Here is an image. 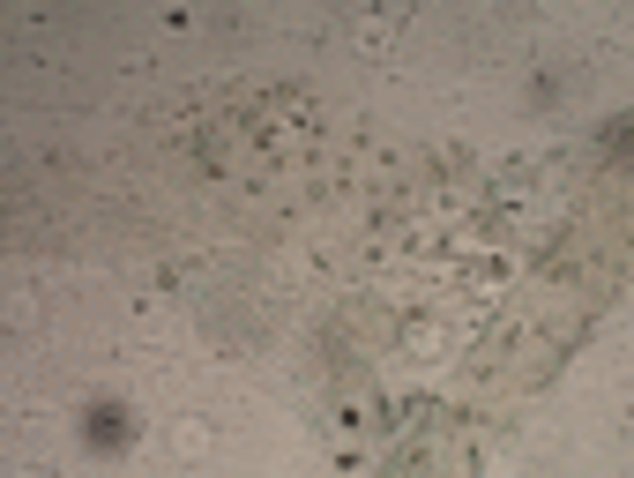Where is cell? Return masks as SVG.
I'll use <instances>...</instances> for the list:
<instances>
[{
    "instance_id": "6da1fadb",
    "label": "cell",
    "mask_w": 634,
    "mask_h": 478,
    "mask_svg": "<svg viewBox=\"0 0 634 478\" xmlns=\"http://www.w3.org/2000/svg\"><path fill=\"white\" fill-rule=\"evenodd\" d=\"M82 433H90L98 449H120V441H127V411H120V403H98V411L82 419Z\"/></svg>"
}]
</instances>
